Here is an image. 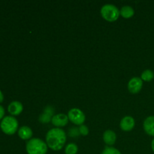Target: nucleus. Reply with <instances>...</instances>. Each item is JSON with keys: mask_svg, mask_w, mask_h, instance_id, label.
Instances as JSON below:
<instances>
[{"mask_svg": "<svg viewBox=\"0 0 154 154\" xmlns=\"http://www.w3.org/2000/svg\"><path fill=\"white\" fill-rule=\"evenodd\" d=\"M66 142V132L61 128H54L46 135V144L49 148L54 151L62 150Z\"/></svg>", "mask_w": 154, "mask_h": 154, "instance_id": "obj_1", "label": "nucleus"}, {"mask_svg": "<svg viewBox=\"0 0 154 154\" xmlns=\"http://www.w3.org/2000/svg\"><path fill=\"white\" fill-rule=\"evenodd\" d=\"M48 147L46 142L40 138H35L27 141L26 150L28 154H46Z\"/></svg>", "mask_w": 154, "mask_h": 154, "instance_id": "obj_2", "label": "nucleus"}, {"mask_svg": "<svg viewBox=\"0 0 154 154\" xmlns=\"http://www.w3.org/2000/svg\"><path fill=\"white\" fill-rule=\"evenodd\" d=\"M0 128L6 135H14L17 131L18 122L13 116H6L1 121Z\"/></svg>", "mask_w": 154, "mask_h": 154, "instance_id": "obj_3", "label": "nucleus"}, {"mask_svg": "<svg viewBox=\"0 0 154 154\" xmlns=\"http://www.w3.org/2000/svg\"><path fill=\"white\" fill-rule=\"evenodd\" d=\"M101 14L105 20L114 22L118 19L120 13L117 6L112 4H106L101 8Z\"/></svg>", "mask_w": 154, "mask_h": 154, "instance_id": "obj_4", "label": "nucleus"}, {"mask_svg": "<svg viewBox=\"0 0 154 154\" xmlns=\"http://www.w3.org/2000/svg\"><path fill=\"white\" fill-rule=\"evenodd\" d=\"M69 120L75 125H83L85 121V114L79 108H72L68 113Z\"/></svg>", "mask_w": 154, "mask_h": 154, "instance_id": "obj_5", "label": "nucleus"}, {"mask_svg": "<svg viewBox=\"0 0 154 154\" xmlns=\"http://www.w3.org/2000/svg\"><path fill=\"white\" fill-rule=\"evenodd\" d=\"M143 87V81L141 78H132L128 83V90L131 93H138L141 91Z\"/></svg>", "mask_w": 154, "mask_h": 154, "instance_id": "obj_6", "label": "nucleus"}, {"mask_svg": "<svg viewBox=\"0 0 154 154\" xmlns=\"http://www.w3.org/2000/svg\"><path fill=\"white\" fill-rule=\"evenodd\" d=\"M69 120L67 115L64 114H58L54 115L51 120V123L54 126H56V128H61L67 125Z\"/></svg>", "mask_w": 154, "mask_h": 154, "instance_id": "obj_7", "label": "nucleus"}, {"mask_svg": "<svg viewBox=\"0 0 154 154\" xmlns=\"http://www.w3.org/2000/svg\"><path fill=\"white\" fill-rule=\"evenodd\" d=\"M135 124V120L133 117H132L131 116H126L120 120V126L122 130L125 131V132H129L133 129Z\"/></svg>", "mask_w": 154, "mask_h": 154, "instance_id": "obj_8", "label": "nucleus"}, {"mask_svg": "<svg viewBox=\"0 0 154 154\" xmlns=\"http://www.w3.org/2000/svg\"><path fill=\"white\" fill-rule=\"evenodd\" d=\"M54 113V109L51 105H48L44 110V112L39 117V122L42 123H47L51 121L53 118V114Z\"/></svg>", "mask_w": 154, "mask_h": 154, "instance_id": "obj_9", "label": "nucleus"}, {"mask_svg": "<svg viewBox=\"0 0 154 154\" xmlns=\"http://www.w3.org/2000/svg\"><path fill=\"white\" fill-rule=\"evenodd\" d=\"M23 110V106L22 103L18 101L11 102L8 107V111L12 116L19 115L21 114Z\"/></svg>", "mask_w": 154, "mask_h": 154, "instance_id": "obj_10", "label": "nucleus"}, {"mask_svg": "<svg viewBox=\"0 0 154 154\" xmlns=\"http://www.w3.org/2000/svg\"><path fill=\"white\" fill-rule=\"evenodd\" d=\"M143 127L147 135L154 137V116H149L144 120Z\"/></svg>", "mask_w": 154, "mask_h": 154, "instance_id": "obj_11", "label": "nucleus"}, {"mask_svg": "<svg viewBox=\"0 0 154 154\" xmlns=\"http://www.w3.org/2000/svg\"><path fill=\"white\" fill-rule=\"evenodd\" d=\"M103 140L105 144L111 147L112 145H114L116 140H117V135H116V133L114 131L108 129V130L104 132Z\"/></svg>", "mask_w": 154, "mask_h": 154, "instance_id": "obj_12", "label": "nucleus"}, {"mask_svg": "<svg viewBox=\"0 0 154 154\" xmlns=\"http://www.w3.org/2000/svg\"><path fill=\"white\" fill-rule=\"evenodd\" d=\"M18 135L23 140H30L32 136V131L29 126H21L18 130Z\"/></svg>", "mask_w": 154, "mask_h": 154, "instance_id": "obj_13", "label": "nucleus"}, {"mask_svg": "<svg viewBox=\"0 0 154 154\" xmlns=\"http://www.w3.org/2000/svg\"><path fill=\"white\" fill-rule=\"evenodd\" d=\"M120 13L123 17L128 19V18H130L133 16L134 14H135V11H134L133 8L131 7V6L125 5L121 8Z\"/></svg>", "mask_w": 154, "mask_h": 154, "instance_id": "obj_14", "label": "nucleus"}, {"mask_svg": "<svg viewBox=\"0 0 154 154\" xmlns=\"http://www.w3.org/2000/svg\"><path fill=\"white\" fill-rule=\"evenodd\" d=\"M141 78L142 81H146V82L151 81L154 78V72L150 69H146L141 74Z\"/></svg>", "mask_w": 154, "mask_h": 154, "instance_id": "obj_15", "label": "nucleus"}, {"mask_svg": "<svg viewBox=\"0 0 154 154\" xmlns=\"http://www.w3.org/2000/svg\"><path fill=\"white\" fill-rule=\"evenodd\" d=\"M78 151V147L75 143H69L66 146L65 153L66 154H77Z\"/></svg>", "mask_w": 154, "mask_h": 154, "instance_id": "obj_16", "label": "nucleus"}, {"mask_svg": "<svg viewBox=\"0 0 154 154\" xmlns=\"http://www.w3.org/2000/svg\"><path fill=\"white\" fill-rule=\"evenodd\" d=\"M101 154H122V153H120V150H118L117 148H115V147L106 146L105 148L104 149V150L102 152V153Z\"/></svg>", "mask_w": 154, "mask_h": 154, "instance_id": "obj_17", "label": "nucleus"}, {"mask_svg": "<svg viewBox=\"0 0 154 154\" xmlns=\"http://www.w3.org/2000/svg\"><path fill=\"white\" fill-rule=\"evenodd\" d=\"M78 129H79L80 134L84 135V136L87 135L89 134V129L87 126H85V125H81V126H79V128H78Z\"/></svg>", "mask_w": 154, "mask_h": 154, "instance_id": "obj_18", "label": "nucleus"}, {"mask_svg": "<svg viewBox=\"0 0 154 154\" xmlns=\"http://www.w3.org/2000/svg\"><path fill=\"white\" fill-rule=\"evenodd\" d=\"M69 135L70 137H78L81 134L78 128H72L69 130Z\"/></svg>", "mask_w": 154, "mask_h": 154, "instance_id": "obj_19", "label": "nucleus"}, {"mask_svg": "<svg viewBox=\"0 0 154 154\" xmlns=\"http://www.w3.org/2000/svg\"><path fill=\"white\" fill-rule=\"evenodd\" d=\"M5 115V109L2 105H0V120L3 118Z\"/></svg>", "mask_w": 154, "mask_h": 154, "instance_id": "obj_20", "label": "nucleus"}, {"mask_svg": "<svg viewBox=\"0 0 154 154\" xmlns=\"http://www.w3.org/2000/svg\"><path fill=\"white\" fill-rule=\"evenodd\" d=\"M3 100H4V96H3L2 93V91L0 90V103L2 102Z\"/></svg>", "mask_w": 154, "mask_h": 154, "instance_id": "obj_21", "label": "nucleus"}, {"mask_svg": "<svg viewBox=\"0 0 154 154\" xmlns=\"http://www.w3.org/2000/svg\"><path fill=\"white\" fill-rule=\"evenodd\" d=\"M151 148H152V150H153L154 153V138L151 141Z\"/></svg>", "mask_w": 154, "mask_h": 154, "instance_id": "obj_22", "label": "nucleus"}]
</instances>
